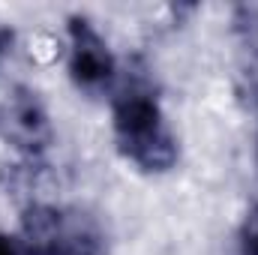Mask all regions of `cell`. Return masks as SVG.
I'll use <instances>...</instances> for the list:
<instances>
[{"instance_id":"cell-9","label":"cell","mask_w":258,"mask_h":255,"mask_svg":"<svg viewBox=\"0 0 258 255\" xmlns=\"http://www.w3.org/2000/svg\"><path fill=\"white\" fill-rule=\"evenodd\" d=\"M255 159H258V138H255Z\"/></svg>"},{"instance_id":"cell-4","label":"cell","mask_w":258,"mask_h":255,"mask_svg":"<svg viewBox=\"0 0 258 255\" xmlns=\"http://www.w3.org/2000/svg\"><path fill=\"white\" fill-rule=\"evenodd\" d=\"M114 75H117V63L102 33L84 15H72L69 18V78L72 84L84 93H105L114 84Z\"/></svg>"},{"instance_id":"cell-1","label":"cell","mask_w":258,"mask_h":255,"mask_svg":"<svg viewBox=\"0 0 258 255\" xmlns=\"http://www.w3.org/2000/svg\"><path fill=\"white\" fill-rule=\"evenodd\" d=\"M111 123L117 150L141 171L162 174L177 165V138L168 129L156 96L147 87L129 84L120 96H114Z\"/></svg>"},{"instance_id":"cell-2","label":"cell","mask_w":258,"mask_h":255,"mask_svg":"<svg viewBox=\"0 0 258 255\" xmlns=\"http://www.w3.org/2000/svg\"><path fill=\"white\" fill-rule=\"evenodd\" d=\"M24 255H105L99 222L81 210H63L33 201L21 216Z\"/></svg>"},{"instance_id":"cell-5","label":"cell","mask_w":258,"mask_h":255,"mask_svg":"<svg viewBox=\"0 0 258 255\" xmlns=\"http://www.w3.org/2000/svg\"><path fill=\"white\" fill-rule=\"evenodd\" d=\"M234 42H237V69L243 81V93L258 111V9L237 6L234 9Z\"/></svg>"},{"instance_id":"cell-7","label":"cell","mask_w":258,"mask_h":255,"mask_svg":"<svg viewBox=\"0 0 258 255\" xmlns=\"http://www.w3.org/2000/svg\"><path fill=\"white\" fill-rule=\"evenodd\" d=\"M0 255H24L21 240H15V237H9V234H0Z\"/></svg>"},{"instance_id":"cell-3","label":"cell","mask_w":258,"mask_h":255,"mask_svg":"<svg viewBox=\"0 0 258 255\" xmlns=\"http://www.w3.org/2000/svg\"><path fill=\"white\" fill-rule=\"evenodd\" d=\"M0 138L6 144H12L18 153H24L27 159L42 156L51 147V141H54L51 117H48L42 99L30 87H12L3 93V99H0Z\"/></svg>"},{"instance_id":"cell-6","label":"cell","mask_w":258,"mask_h":255,"mask_svg":"<svg viewBox=\"0 0 258 255\" xmlns=\"http://www.w3.org/2000/svg\"><path fill=\"white\" fill-rule=\"evenodd\" d=\"M240 255H258V204L243 219V228H240Z\"/></svg>"},{"instance_id":"cell-8","label":"cell","mask_w":258,"mask_h":255,"mask_svg":"<svg viewBox=\"0 0 258 255\" xmlns=\"http://www.w3.org/2000/svg\"><path fill=\"white\" fill-rule=\"evenodd\" d=\"M9 45H12V30L0 24V57H3L6 51H9Z\"/></svg>"}]
</instances>
